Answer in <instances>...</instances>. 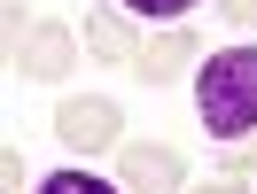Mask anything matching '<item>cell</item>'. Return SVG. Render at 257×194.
<instances>
[{
	"label": "cell",
	"instance_id": "1",
	"mask_svg": "<svg viewBox=\"0 0 257 194\" xmlns=\"http://www.w3.org/2000/svg\"><path fill=\"white\" fill-rule=\"evenodd\" d=\"M195 116L210 140H249L257 132V47H218L195 70Z\"/></svg>",
	"mask_w": 257,
	"mask_h": 194
},
{
	"label": "cell",
	"instance_id": "2",
	"mask_svg": "<svg viewBox=\"0 0 257 194\" xmlns=\"http://www.w3.org/2000/svg\"><path fill=\"white\" fill-rule=\"evenodd\" d=\"M55 132H63V148H78V156H94V148H125V116H117V101H101V94L55 101Z\"/></svg>",
	"mask_w": 257,
	"mask_h": 194
},
{
	"label": "cell",
	"instance_id": "3",
	"mask_svg": "<svg viewBox=\"0 0 257 194\" xmlns=\"http://www.w3.org/2000/svg\"><path fill=\"white\" fill-rule=\"evenodd\" d=\"M117 163H125V194H179V178H187L179 148H164V140H125Z\"/></svg>",
	"mask_w": 257,
	"mask_h": 194
},
{
	"label": "cell",
	"instance_id": "4",
	"mask_svg": "<svg viewBox=\"0 0 257 194\" xmlns=\"http://www.w3.org/2000/svg\"><path fill=\"white\" fill-rule=\"evenodd\" d=\"M78 62V32H70V24H32V32L16 39V70L24 78H63V70Z\"/></svg>",
	"mask_w": 257,
	"mask_h": 194
},
{
	"label": "cell",
	"instance_id": "5",
	"mask_svg": "<svg viewBox=\"0 0 257 194\" xmlns=\"http://www.w3.org/2000/svg\"><path fill=\"white\" fill-rule=\"evenodd\" d=\"M195 54H203V39H195V32H179V24H172V32L141 39V54H133V70H141V86H172L179 70L195 62Z\"/></svg>",
	"mask_w": 257,
	"mask_h": 194
},
{
	"label": "cell",
	"instance_id": "6",
	"mask_svg": "<svg viewBox=\"0 0 257 194\" xmlns=\"http://www.w3.org/2000/svg\"><path fill=\"white\" fill-rule=\"evenodd\" d=\"M78 39H86L94 62H133V54H141V47H133V16H125V8H94Z\"/></svg>",
	"mask_w": 257,
	"mask_h": 194
},
{
	"label": "cell",
	"instance_id": "7",
	"mask_svg": "<svg viewBox=\"0 0 257 194\" xmlns=\"http://www.w3.org/2000/svg\"><path fill=\"white\" fill-rule=\"evenodd\" d=\"M32 194H117L109 178H94V171H47Z\"/></svg>",
	"mask_w": 257,
	"mask_h": 194
},
{
	"label": "cell",
	"instance_id": "8",
	"mask_svg": "<svg viewBox=\"0 0 257 194\" xmlns=\"http://www.w3.org/2000/svg\"><path fill=\"white\" fill-rule=\"evenodd\" d=\"M187 8H203V0H125V16H141V24H179Z\"/></svg>",
	"mask_w": 257,
	"mask_h": 194
},
{
	"label": "cell",
	"instance_id": "9",
	"mask_svg": "<svg viewBox=\"0 0 257 194\" xmlns=\"http://www.w3.org/2000/svg\"><path fill=\"white\" fill-rule=\"evenodd\" d=\"M226 171H234V178H249V171H257V132H249V140H234V148H226Z\"/></svg>",
	"mask_w": 257,
	"mask_h": 194
},
{
	"label": "cell",
	"instance_id": "10",
	"mask_svg": "<svg viewBox=\"0 0 257 194\" xmlns=\"http://www.w3.org/2000/svg\"><path fill=\"white\" fill-rule=\"evenodd\" d=\"M218 16L241 24V32H257V0H218Z\"/></svg>",
	"mask_w": 257,
	"mask_h": 194
},
{
	"label": "cell",
	"instance_id": "11",
	"mask_svg": "<svg viewBox=\"0 0 257 194\" xmlns=\"http://www.w3.org/2000/svg\"><path fill=\"white\" fill-rule=\"evenodd\" d=\"M24 186H32V171H24V156L8 148V194H24Z\"/></svg>",
	"mask_w": 257,
	"mask_h": 194
},
{
	"label": "cell",
	"instance_id": "12",
	"mask_svg": "<svg viewBox=\"0 0 257 194\" xmlns=\"http://www.w3.org/2000/svg\"><path fill=\"white\" fill-rule=\"evenodd\" d=\"M203 194H241V178H226V186H203Z\"/></svg>",
	"mask_w": 257,
	"mask_h": 194
}]
</instances>
